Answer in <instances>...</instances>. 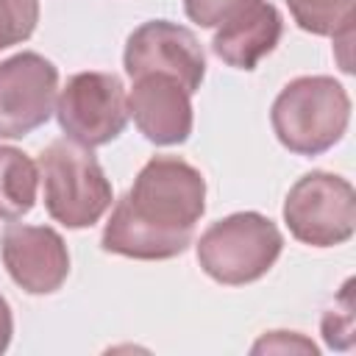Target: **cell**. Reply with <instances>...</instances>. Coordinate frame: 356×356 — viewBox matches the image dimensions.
Returning <instances> with one entry per match:
<instances>
[{"instance_id": "6da1fadb", "label": "cell", "mask_w": 356, "mask_h": 356, "mask_svg": "<svg viewBox=\"0 0 356 356\" xmlns=\"http://www.w3.org/2000/svg\"><path fill=\"white\" fill-rule=\"evenodd\" d=\"M203 211L206 181L200 170L175 156H156L117 200L103 228V250L142 261L181 256Z\"/></svg>"}, {"instance_id": "7a4b0ae2", "label": "cell", "mask_w": 356, "mask_h": 356, "mask_svg": "<svg viewBox=\"0 0 356 356\" xmlns=\"http://www.w3.org/2000/svg\"><path fill=\"white\" fill-rule=\"evenodd\" d=\"M270 120L286 150L320 156L342 139L350 122V97L328 75H303L278 92Z\"/></svg>"}, {"instance_id": "3957f363", "label": "cell", "mask_w": 356, "mask_h": 356, "mask_svg": "<svg viewBox=\"0 0 356 356\" xmlns=\"http://www.w3.org/2000/svg\"><path fill=\"white\" fill-rule=\"evenodd\" d=\"M39 178L47 214L67 228H89L111 206V184L100 161L72 139H56L42 150Z\"/></svg>"}, {"instance_id": "277c9868", "label": "cell", "mask_w": 356, "mask_h": 356, "mask_svg": "<svg viewBox=\"0 0 356 356\" xmlns=\"http://www.w3.org/2000/svg\"><path fill=\"white\" fill-rule=\"evenodd\" d=\"M278 225L259 211H236L211 222L197 239V264L209 278L228 286L259 281L281 256Z\"/></svg>"}, {"instance_id": "5b68a950", "label": "cell", "mask_w": 356, "mask_h": 356, "mask_svg": "<svg viewBox=\"0 0 356 356\" xmlns=\"http://www.w3.org/2000/svg\"><path fill=\"white\" fill-rule=\"evenodd\" d=\"M284 222L303 245H342L356 228V192L342 175L314 170L298 178L289 189L284 200Z\"/></svg>"}, {"instance_id": "8992f818", "label": "cell", "mask_w": 356, "mask_h": 356, "mask_svg": "<svg viewBox=\"0 0 356 356\" xmlns=\"http://www.w3.org/2000/svg\"><path fill=\"white\" fill-rule=\"evenodd\" d=\"M56 117L67 139L81 147H100L117 139L128 125L122 81L114 72H78L67 78Z\"/></svg>"}, {"instance_id": "52a82bcc", "label": "cell", "mask_w": 356, "mask_h": 356, "mask_svg": "<svg viewBox=\"0 0 356 356\" xmlns=\"http://www.w3.org/2000/svg\"><path fill=\"white\" fill-rule=\"evenodd\" d=\"M58 70L39 53H17L0 61V139L36 131L56 111Z\"/></svg>"}, {"instance_id": "ba28073f", "label": "cell", "mask_w": 356, "mask_h": 356, "mask_svg": "<svg viewBox=\"0 0 356 356\" xmlns=\"http://www.w3.org/2000/svg\"><path fill=\"white\" fill-rule=\"evenodd\" d=\"M122 64L131 81L147 72H159L175 78L189 95L200 89L206 75V56L197 36L170 19L142 22L125 42Z\"/></svg>"}, {"instance_id": "9c48e42d", "label": "cell", "mask_w": 356, "mask_h": 356, "mask_svg": "<svg viewBox=\"0 0 356 356\" xmlns=\"http://www.w3.org/2000/svg\"><path fill=\"white\" fill-rule=\"evenodd\" d=\"M0 256L14 284L31 295L56 292L70 273L67 245L61 234L47 225H6L0 236Z\"/></svg>"}, {"instance_id": "30bf717a", "label": "cell", "mask_w": 356, "mask_h": 356, "mask_svg": "<svg viewBox=\"0 0 356 356\" xmlns=\"http://www.w3.org/2000/svg\"><path fill=\"white\" fill-rule=\"evenodd\" d=\"M192 95L170 75L147 72L134 78V89L125 97L128 117H134L139 134L153 145H181L192 134Z\"/></svg>"}, {"instance_id": "8fae6325", "label": "cell", "mask_w": 356, "mask_h": 356, "mask_svg": "<svg viewBox=\"0 0 356 356\" xmlns=\"http://www.w3.org/2000/svg\"><path fill=\"white\" fill-rule=\"evenodd\" d=\"M281 33H284L281 11L270 3H256L253 8L242 11L239 17L217 28L211 39V50L228 67L253 70L267 53L275 50Z\"/></svg>"}, {"instance_id": "7c38bea8", "label": "cell", "mask_w": 356, "mask_h": 356, "mask_svg": "<svg viewBox=\"0 0 356 356\" xmlns=\"http://www.w3.org/2000/svg\"><path fill=\"white\" fill-rule=\"evenodd\" d=\"M39 167L17 147L0 145V220H19L36 203Z\"/></svg>"}, {"instance_id": "4fadbf2b", "label": "cell", "mask_w": 356, "mask_h": 356, "mask_svg": "<svg viewBox=\"0 0 356 356\" xmlns=\"http://www.w3.org/2000/svg\"><path fill=\"white\" fill-rule=\"evenodd\" d=\"M292 19L314 36H342L353 31L356 0H286Z\"/></svg>"}, {"instance_id": "5bb4252c", "label": "cell", "mask_w": 356, "mask_h": 356, "mask_svg": "<svg viewBox=\"0 0 356 356\" xmlns=\"http://www.w3.org/2000/svg\"><path fill=\"white\" fill-rule=\"evenodd\" d=\"M39 22V0H0V50L25 42Z\"/></svg>"}, {"instance_id": "9a60e30c", "label": "cell", "mask_w": 356, "mask_h": 356, "mask_svg": "<svg viewBox=\"0 0 356 356\" xmlns=\"http://www.w3.org/2000/svg\"><path fill=\"white\" fill-rule=\"evenodd\" d=\"M261 0H184L186 17L200 28H220Z\"/></svg>"}, {"instance_id": "2e32d148", "label": "cell", "mask_w": 356, "mask_h": 356, "mask_svg": "<svg viewBox=\"0 0 356 356\" xmlns=\"http://www.w3.org/2000/svg\"><path fill=\"white\" fill-rule=\"evenodd\" d=\"M350 309L353 306H350V295H348L342 312H328L323 317V337L331 348H339V350L350 348V342H353V337H350V317H353Z\"/></svg>"}, {"instance_id": "e0dca14e", "label": "cell", "mask_w": 356, "mask_h": 356, "mask_svg": "<svg viewBox=\"0 0 356 356\" xmlns=\"http://www.w3.org/2000/svg\"><path fill=\"white\" fill-rule=\"evenodd\" d=\"M261 350H278V353H286V350L317 353V345L309 342L306 337L295 334V331H270V334H264V337L253 345V353H261Z\"/></svg>"}, {"instance_id": "ac0fdd59", "label": "cell", "mask_w": 356, "mask_h": 356, "mask_svg": "<svg viewBox=\"0 0 356 356\" xmlns=\"http://www.w3.org/2000/svg\"><path fill=\"white\" fill-rule=\"evenodd\" d=\"M11 334H14V320H11V309L6 303V298L0 295V353L8 348L11 342Z\"/></svg>"}]
</instances>
